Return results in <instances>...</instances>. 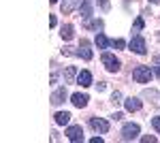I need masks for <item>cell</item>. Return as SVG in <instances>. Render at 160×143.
Returning a JSON list of instances; mask_svg holds the SVG:
<instances>
[{
    "label": "cell",
    "instance_id": "obj_1",
    "mask_svg": "<svg viewBox=\"0 0 160 143\" xmlns=\"http://www.w3.org/2000/svg\"><path fill=\"white\" fill-rule=\"evenodd\" d=\"M132 79H135L137 84H149V79H152V69H149V66H137L135 71H132Z\"/></svg>",
    "mask_w": 160,
    "mask_h": 143
},
{
    "label": "cell",
    "instance_id": "obj_2",
    "mask_svg": "<svg viewBox=\"0 0 160 143\" xmlns=\"http://www.w3.org/2000/svg\"><path fill=\"white\" fill-rule=\"evenodd\" d=\"M102 64H105V69H107L109 73H118V71H120V66H122V62L115 58L113 54H107V51L102 54Z\"/></svg>",
    "mask_w": 160,
    "mask_h": 143
},
{
    "label": "cell",
    "instance_id": "obj_3",
    "mask_svg": "<svg viewBox=\"0 0 160 143\" xmlns=\"http://www.w3.org/2000/svg\"><path fill=\"white\" fill-rule=\"evenodd\" d=\"M128 47H130V51H135V54H139V56H143V54L148 51V45H145V38H143V36H139V34L130 38Z\"/></svg>",
    "mask_w": 160,
    "mask_h": 143
},
{
    "label": "cell",
    "instance_id": "obj_4",
    "mask_svg": "<svg viewBox=\"0 0 160 143\" xmlns=\"http://www.w3.org/2000/svg\"><path fill=\"white\" fill-rule=\"evenodd\" d=\"M139 132H141L139 124H124L122 139H124V141H132V139H137V137H139Z\"/></svg>",
    "mask_w": 160,
    "mask_h": 143
},
{
    "label": "cell",
    "instance_id": "obj_5",
    "mask_svg": "<svg viewBox=\"0 0 160 143\" xmlns=\"http://www.w3.org/2000/svg\"><path fill=\"white\" fill-rule=\"evenodd\" d=\"M90 126H92V130L100 132V135L109 132V122L102 120V118H90Z\"/></svg>",
    "mask_w": 160,
    "mask_h": 143
},
{
    "label": "cell",
    "instance_id": "obj_6",
    "mask_svg": "<svg viewBox=\"0 0 160 143\" xmlns=\"http://www.w3.org/2000/svg\"><path fill=\"white\" fill-rule=\"evenodd\" d=\"M66 137H68V141H73V143L83 141V128H81V126H71V128L66 130Z\"/></svg>",
    "mask_w": 160,
    "mask_h": 143
},
{
    "label": "cell",
    "instance_id": "obj_7",
    "mask_svg": "<svg viewBox=\"0 0 160 143\" xmlns=\"http://www.w3.org/2000/svg\"><path fill=\"white\" fill-rule=\"evenodd\" d=\"M77 56H81L83 60H92V49H90V41H86V38H81Z\"/></svg>",
    "mask_w": 160,
    "mask_h": 143
},
{
    "label": "cell",
    "instance_id": "obj_8",
    "mask_svg": "<svg viewBox=\"0 0 160 143\" xmlns=\"http://www.w3.org/2000/svg\"><path fill=\"white\" fill-rule=\"evenodd\" d=\"M81 2H83V0H62V13H64V15H66V13H71V11H75V9H77V7H81Z\"/></svg>",
    "mask_w": 160,
    "mask_h": 143
},
{
    "label": "cell",
    "instance_id": "obj_9",
    "mask_svg": "<svg viewBox=\"0 0 160 143\" xmlns=\"http://www.w3.org/2000/svg\"><path fill=\"white\" fill-rule=\"evenodd\" d=\"M124 107H126V111H139V109L143 107V103L139 98H135V96H130V98L124 100Z\"/></svg>",
    "mask_w": 160,
    "mask_h": 143
},
{
    "label": "cell",
    "instance_id": "obj_10",
    "mask_svg": "<svg viewBox=\"0 0 160 143\" xmlns=\"http://www.w3.org/2000/svg\"><path fill=\"white\" fill-rule=\"evenodd\" d=\"M64 100H66V88H58L51 94V105H62Z\"/></svg>",
    "mask_w": 160,
    "mask_h": 143
},
{
    "label": "cell",
    "instance_id": "obj_11",
    "mask_svg": "<svg viewBox=\"0 0 160 143\" xmlns=\"http://www.w3.org/2000/svg\"><path fill=\"white\" fill-rule=\"evenodd\" d=\"M71 100H73V105H75V107L83 109V107L88 105V100H90V96H88V94H79V92H77V94L71 96Z\"/></svg>",
    "mask_w": 160,
    "mask_h": 143
},
{
    "label": "cell",
    "instance_id": "obj_12",
    "mask_svg": "<svg viewBox=\"0 0 160 143\" xmlns=\"http://www.w3.org/2000/svg\"><path fill=\"white\" fill-rule=\"evenodd\" d=\"M77 84L83 85V88L92 85V73H90V71H81L79 75H77Z\"/></svg>",
    "mask_w": 160,
    "mask_h": 143
},
{
    "label": "cell",
    "instance_id": "obj_13",
    "mask_svg": "<svg viewBox=\"0 0 160 143\" xmlns=\"http://www.w3.org/2000/svg\"><path fill=\"white\" fill-rule=\"evenodd\" d=\"M79 13H81L83 19H90L92 17V0H83L81 7H79Z\"/></svg>",
    "mask_w": 160,
    "mask_h": 143
},
{
    "label": "cell",
    "instance_id": "obj_14",
    "mask_svg": "<svg viewBox=\"0 0 160 143\" xmlns=\"http://www.w3.org/2000/svg\"><path fill=\"white\" fill-rule=\"evenodd\" d=\"M53 118H56V124H58V126H64V124L71 122V113H68V111H60V113H56Z\"/></svg>",
    "mask_w": 160,
    "mask_h": 143
},
{
    "label": "cell",
    "instance_id": "obj_15",
    "mask_svg": "<svg viewBox=\"0 0 160 143\" xmlns=\"http://www.w3.org/2000/svg\"><path fill=\"white\" fill-rule=\"evenodd\" d=\"M94 43H96V47H98V49H107V45H109V38L102 34V32H98V34H96V41H94Z\"/></svg>",
    "mask_w": 160,
    "mask_h": 143
},
{
    "label": "cell",
    "instance_id": "obj_16",
    "mask_svg": "<svg viewBox=\"0 0 160 143\" xmlns=\"http://www.w3.org/2000/svg\"><path fill=\"white\" fill-rule=\"evenodd\" d=\"M77 75H79V73H77V69H75V66H66V73H64V77H66V84H73Z\"/></svg>",
    "mask_w": 160,
    "mask_h": 143
},
{
    "label": "cell",
    "instance_id": "obj_17",
    "mask_svg": "<svg viewBox=\"0 0 160 143\" xmlns=\"http://www.w3.org/2000/svg\"><path fill=\"white\" fill-rule=\"evenodd\" d=\"M60 34H62V38H64V41H71V38H73V34H75V32H73V26H71V24L62 26V32H60Z\"/></svg>",
    "mask_w": 160,
    "mask_h": 143
},
{
    "label": "cell",
    "instance_id": "obj_18",
    "mask_svg": "<svg viewBox=\"0 0 160 143\" xmlns=\"http://www.w3.org/2000/svg\"><path fill=\"white\" fill-rule=\"evenodd\" d=\"M143 96H145V98H152L154 105H158V103H160V94H158V92H154V90H145Z\"/></svg>",
    "mask_w": 160,
    "mask_h": 143
},
{
    "label": "cell",
    "instance_id": "obj_19",
    "mask_svg": "<svg viewBox=\"0 0 160 143\" xmlns=\"http://www.w3.org/2000/svg\"><path fill=\"white\" fill-rule=\"evenodd\" d=\"M86 28H92V30H100V28H102V19H98V22H86Z\"/></svg>",
    "mask_w": 160,
    "mask_h": 143
},
{
    "label": "cell",
    "instance_id": "obj_20",
    "mask_svg": "<svg viewBox=\"0 0 160 143\" xmlns=\"http://www.w3.org/2000/svg\"><path fill=\"white\" fill-rule=\"evenodd\" d=\"M111 45H113L115 49H124V47H126V41H124V38H113Z\"/></svg>",
    "mask_w": 160,
    "mask_h": 143
},
{
    "label": "cell",
    "instance_id": "obj_21",
    "mask_svg": "<svg viewBox=\"0 0 160 143\" xmlns=\"http://www.w3.org/2000/svg\"><path fill=\"white\" fill-rule=\"evenodd\" d=\"M139 30H143V17H137L132 26V32H139Z\"/></svg>",
    "mask_w": 160,
    "mask_h": 143
},
{
    "label": "cell",
    "instance_id": "obj_22",
    "mask_svg": "<svg viewBox=\"0 0 160 143\" xmlns=\"http://www.w3.org/2000/svg\"><path fill=\"white\" fill-rule=\"evenodd\" d=\"M111 103H115V105H118V103H122V92H118V90H115V92L111 94Z\"/></svg>",
    "mask_w": 160,
    "mask_h": 143
},
{
    "label": "cell",
    "instance_id": "obj_23",
    "mask_svg": "<svg viewBox=\"0 0 160 143\" xmlns=\"http://www.w3.org/2000/svg\"><path fill=\"white\" fill-rule=\"evenodd\" d=\"M98 4H100V9H102V11H109V9H111L109 0H98Z\"/></svg>",
    "mask_w": 160,
    "mask_h": 143
},
{
    "label": "cell",
    "instance_id": "obj_24",
    "mask_svg": "<svg viewBox=\"0 0 160 143\" xmlns=\"http://www.w3.org/2000/svg\"><path fill=\"white\" fill-rule=\"evenodd\" d=\"M152 126L156 128V132H160V118H152Z\"/></svg>",
    "mask_w": 160,
    "mask_h": 143
},
{
    "label": "cell",
    "instance_id": "obj_25",
    "mask_svg": "<svg viewBox=\"0 0 160 143\" xmlns=\"http://www.w3.org/2000/svg\"><path fill=\"white\" fill-rule=\"evenodd\" d=\"M141 141H143V143H156V137H152V135H149V137H143Z\"/></svg>",
    "mask_w": 160,
    "mask_h": 143
},
{
    "label": "cell",
    "instance_id": "obj_26",
    "mask_svg": "<svg viewBox=\"0 0 160 143\" xmlns=\"http://www.w3.org/2000/svg\"><path fill=\"white\" fill-rule=\"evenodd\" d=\"M56 24H58V19H56V15H51V17H49V26H51V28H53V26H56Z\"/></svg>",
    "mask_w": 160,
    "mask_h": 143
},
{
    "label": "cell",
    "instance_id": "obj_27",
    "mask_svg": "<svg viewBox=\"0 0 160 143\" xmlns=\"http://www.w3.org/2000/svg\"><path fill=\"white\" fill-rule=\"evenodd\" d=\"M111 118H113V120H122L124 115H122V113H120V111H118V113H113V115H111Z\"/></svg>",
    "mask_w": 160,
    "mask_h": 143
},
{
    "label": "cell",
    "instance_id": "obj_28",
    "mask_svg": "<svg viewBox=\"0 0 160 143\" xmlns=\"http://www.w3.org/2000/svg\"><path fill=\"white\" fill-rule=\"evenodd\" d=\"M154 73H156V75L160 77V66H156V69H154Z\"/></svg>",
    "mask_w": 160,
    "mask_h": 143
},
{
    "label": "cell",
    "instance_id": "obj_29",
    "mask_svg": "<svg viewBox=\"0 0 160 143\" xmlns=\"http://www.w3.org/2000/svg\"><path fill=\"white\" fill-rule=\"evenodd\" d=\"M149 2H154V4H158V2H160V0H149Z\"/></svg>",
    "mask_w": 160,
    "mask_h": 143
},
{
    "label": "cell",
    "instance_id": "obj_30",
    "mask_svg": "<svg viewBox=\"0 0 160 143\" xmlns=\"http://www.w3.org/2000/svg\"><path fill=\"white\" fill-rule=\"evenodd\" d=\"M49 2H51V4H56V2H58V0H49Z\"/></svg>",
    "mask_w": 160,
    "mask_h": 143
},
{
    "label": "cell",
    "instance_id": "obj_31",
    "mask_svg": "<svg viewBox=\"0 0 160 143\" xmlns=\"http://www.w3.org/2000/svg\"><path fill=\"white\" fill-rule=\"evenodd\" d=\"M156 62H160V56H156Z\"/></svg>",
    "mask_w": 160,
    "mask_h": 143
}]
</instances>
